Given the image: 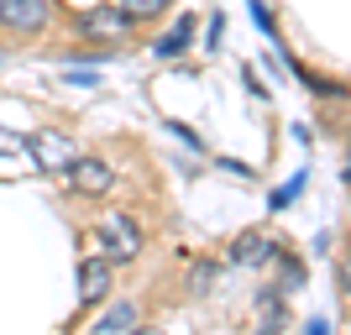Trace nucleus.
<instances>
[{
  "mask_svg": "<svg viewBox=\"0 0 351 335\" xmlns=\"http://www.w3.org/2000/svg\"><path fill=\"white\" fill-rule=\"evenodd\" d=\"M27 152L37 158V168H47V173H63V168L79 158V147H73L63 132H37V136L27 142Z\"/></svg>",
  "mask_w": 351,
  "mask_h": 335,
  "instance_id": "obj_2",
  "label": "nucleus"
},
{
  "mask_svg": "<svg viewBox=\"0 0 351 335\" xmlns=\"http://www.w3.org/2000/svg\"><path fill=\"white\" fill-rule=\"evenodd\" d=\"M252 21H257V27H263L267 37H273V16H267V5H263V0H252Z\"/></svg>",
  "mask_w": 351,
  "mask_h": 335,
  "instance_id": "obj_14",
  "label": "nucleus"
},
{
  "mask_svg": "<svg viewBox=\"0 0 351 335\" xmlns=\"http://www.w3.org/2000/svg\"><path fill=\"white\" fill-rule=\"evenodd\" d=\"M210 277H215V267L194 262V293H205V288H210Z\"/></svg>",
  "mask_w": 351,
  "mask_h": 335,
  "instance_id": "obj_15",
  "label": "nucleus"
},
{
  "mask_svg": "<svg viewBox=\"0 0 351 335\" xmlns=\"http://www.w3.org/2000/svg\"><path fill=\"white\" fill-rule=\"evenodd\" d=\"M132 325H136V309L132 304H116V309H105V314H100L95 330H100V335H121V330H132Z\"/></svg>",
  "mask_w": 351,
  "mask_h": 335,
  "instance_id": "obj_8",
  "label": "nucleus"
},
{
  "mask_svg": "<svg viewBox=\"0 0 351 335\" xmlns=\"http://www.w3.org/2000/svg\"><path fill=\"white\" fill-rule=\"evenodd\" d=\"M299 189H304V173H293V178H289V184H283V189H278V194H273V210H289V204H293V199H299Z\"/></svg>",
  "mask_w": 351,
  "mask_h": 335,
  "instance_id": "obj_11",
  "label": "nucleus"
},
{
  "mask_svg": "<svg viewBox=\"0 0 351 335\" xmlns=\"http://www.w3.org/2000/svg\"><path fill=\"white\" fill-rule=\"evenodd\" d=\"M100 241L110 247V257H116V262H132L136 251H142V231H136V220H132V215H121V210H110V215H105Z\"/></svg>",
  "mask_w": 351,
  "mask_h": 335,
  "instance_id": "obj_1",
  "label": "nucleus"
},
{
  "mask_svg": "<svg viewBox=\"0 0 351 335\" xmlns=\"http://www.w3.org/2000/svg\"><path fill=\"white\" fill-rule=\"evenodd\" d=\"M299 283H304V267H299V262H283V293H293Z\"/></svg>",
  "mask_w": 351,
  "mask_h": 335,
  "instance_id": "obj_13",
  "label": "nucleus"
},
{
  "mask_svg": "<svg viewBox=\"0 0 351 335\" xmlns=\"http://www.w3.org/2000/svg\"><path fill=\"white\" fill-rule=\"evenodd\" d=\"M27 142H32V136H16V132H5V126H0V158H21V152H27Z\"/></svg>",
  "mask_w": 351,
  "mask_h": 335,
  "instance_id": "obj_12",
  "label": "nucleus"
},
{
  "mask_svg": "<svg viewBox=\"0 0 351 335\" xmlns=\"http://www.w3.org/2000/svg\"><path fill=\"white\" fill-rule=\"evenodd\" d=\"M189 42H194V16H184V21H178V27L158 42V53H162V58H173V53H184Z\"/></svg>",
  "mask_w": 351,
  "mask_h": 335,
  "instance_id": "obj_9",
  "label": "nucleus"
},
{
  "mask_svg": "<svg viewBox=\"0 0 351 335\" xmlns=\"http://www.w3.org/2000/svg\"><path fill=\"white\" fill-rule=\"evenodd\" d=\"M267 257H278V241H273L267 231L236 236V247H231V262L236 267H257V262H267Z\"/></svg>",
  "mask_w": 351,
  "mask_h": 335,
  "instance_id": "obj_6",
  "label": "nucleus"
},
{
  "mask_svg": "<svg viewBox=\"0 0 351 335\" xmlns=\"http://www.w3.org/2000/svg\"><path fill=\"white\" fill-rule=\"evenodd\" d=\"M69 178H73V189H79V194H105L110 184H116L110 162H100V158H73L69 162Z\"/></svg>",
  "mask_w": 351,
  "mask_h": 335,
  "instance_id": "obj_4",
  "label": "nucleus"
},
{
  "mask_svg": "<svg viewBox=\"0 0 351 335\" xmlns=\"http://www.w3.org/2000/svg\"><path fill=\"white\" fill-rule=\"evenodd\" d=\"M105 293H110V262L105 257H89L79 267V304H100Z\"/></svg>",
  "mask_w": 351,
  "mask_h": 335,
  "instance_id": "obj_7",
  "label": "nucleus"
},
{
  "mask_svg": "<svg viewBox=\"0 0 351 335\" xmlns=\"http://www.w3.org/2000/svg\"><path fill=\"white\" fill-rule=\"evenodd\" d=\"M79 27H84V37H126V32H132V16L121 11V5H95Z\"/></svg>",
  "mask_w": 351,
  "mask_h": 335,
  "instance_id": "obj_5",
  "label": "nucleus"
},
{
  "mask_svg": "<svg viewBox=\"0 0 351 335\" xmlns=\"http://www.w3.org/2000/svg\"><path fill=\"white\" fill-rule=\"evenodd\" d=\"M0 27L21 32V37L43 32L47 27V0H0Z\"/></svg>",
  "mask_w": 351,
  "mask_h": 335,
  "instance_id": "obj_3",
  "label": "nucleus"
},
{
  "mask_svg": "<svg viewBox=\"0 0 351 335\" xmlns=\"http://www.w3.org/2000/svg\"><path fill=\"white\" fill-rule=\"evenodd\" d=\"M346 184H351V168H346Z\"/></svg>",
  "mask_w": 351,
  "mask_h": 335,
  "instance_id": "obj_16",
  "label": "nucleus"
},
{
  "mask_svg": "<svg viewBox=\"0 0 351 335\" xmlns=\"http://www.w3.org/2000/svg\"><path fill=\"white\" fill-rule=\"evenodd\" d=\"M116 5L132 16V21H136V16H162V11H168V0H116Z\"/></svg>",
  "mask_w": 351,
  "mask_h": 335,
  "instance_id": "obj_10",
  "label": "nucleus"
}]
</instances>
